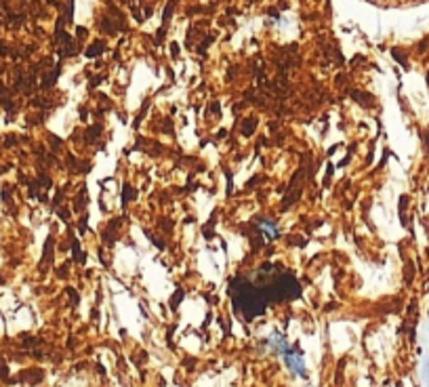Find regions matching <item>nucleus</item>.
I'll return each instance as SVG.
<instances>
[]
</instances>
